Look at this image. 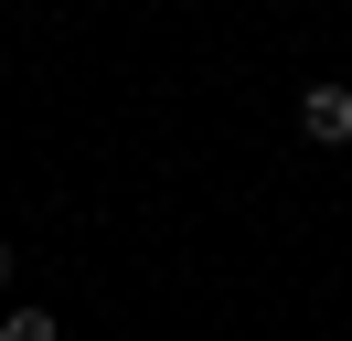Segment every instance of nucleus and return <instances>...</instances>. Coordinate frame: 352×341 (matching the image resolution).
<instances>
[{
    "label": "nucleus",
    "instance_id": "nucleus-2",
    "mask_svg": "<svg viewBox=\"0 0 352 341\" xmlns=\"http://www.w3.org/2000/svg\"><path fill=\"white\" fill-rule=\"evenodd\" d=\"M0 341H65V331H54V309H11V320H0Z\"/></svg>",
    "mask_w": 352,
    "mask_h": 341
},
{
    "label": "nucleus",
    "instance_id": "nucleus-1",
    "mask_svg": "<svg viewBox=\"0 0 352 341\" xmlns=\"http://www.w3.org/2000/svg\"><path fill=\"white\" fill-rule=\"evenodd\" d=\"M299 128H309L320 149H342V139H352V85H299Z\"/></svg>",
    "mask_w": 352,
    "mask_h": 341
},
{
    "label": "nucleus",
    "instance_id": "nucleus-3",
    "mask_svg": "<svg viewBox=\"0 0 352 341\" xmlns=\"http://www.w3.org/2000/svg\"><path fill=\"white\" fill-rule=\"evenodd\" d=\"M0 288H11V245H0Z\"/></svg>",
    "mask_w": 352,
    "mask_h": 341
}]
</instances>
